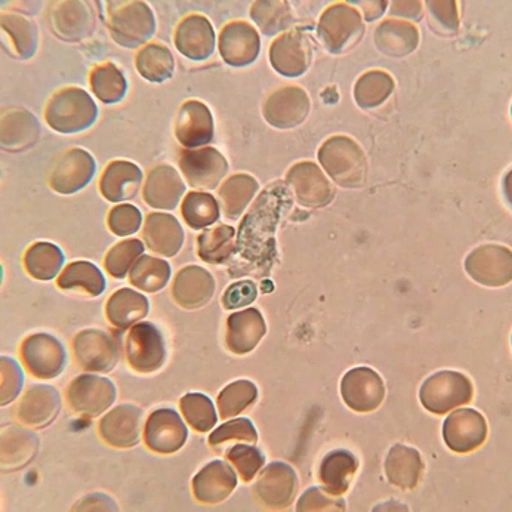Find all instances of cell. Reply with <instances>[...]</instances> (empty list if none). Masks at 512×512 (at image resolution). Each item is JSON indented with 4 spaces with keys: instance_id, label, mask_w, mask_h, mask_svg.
I'll list each match as a JSON object with an SVG mask.
<instances>
[{
    "instance_id": "obj_1",
    "label": "cell",
    "mask_w": 512,
    "mask_h": 512,
    "mask_svg": "<svg viewBox=\"0 0 512 512\" xmlns=\"http://www.w3.org/2000/svg\"><path fill=\"white\" fill-rule=\"evenodd\" d=\"M285 185L276 183L264 191L240 225L237 252L246 261L270 267L276 256V230L280 218L292 205Z\"/></svg>"
},
{
    "instance_id": "obj_2",
    "label": "cell",
    "mask_w": 512,
    "mask_h": 512,
    "mask_svg": "<svg viewBox=\"0 0 512 512\" xmlns=\"http://www.w3.org/2000/svg\"><path fill=\"white\" fill-rule=\"evenodd\" d=\"M97 119L98 106L82 88L61 89L46 104V123L60 134H79L94 126Z\"/></svg>"
},
{
    "instance_id": "obj_3",
    "label": "cell",
    "mask_w": 512,
    "mask_h": 512,
    "mask_svg": "<svg viewBox=\"0 0 512 512\" xmlns=\"http://www.w3.org/2000/svg\"><path fill=\"white\" fill-rule=\"evenodd\" d=\"M107 26L111 39L122 48L137 49L156 33V18L146 2L107 3Z\"/></svg>"
},
{
    "instance_id": "obj_4",
    "label": "cell",
    "mask_w": 512,
    "mask_h": 512,
    "mask_svg": "<svg viewBox=\"0 0 512 512\" xmlns=\"http://www.w3.org/2000/svg\"><path fill=\"white\" fill-rule=\"evenodd\" d=\"M319 162L329 177L341 187L357 188L365 183V151L350 137L336 135L325 141L319 150Z\"/></svg>"
},
{
    "instance_id": "obj_5",
    "label": "cell",
    "mask_w": 512,
    "mask_h": 512,
    "mask_svg": "<svg viewBox=\"0 0 512 512\" xmlns=\"http://www.w3.org/2000/svg\"><path fill=\"white\" fill-rule=\"evenodd\" d=\"M317 33L330 54L339 55L360 42L365 35V23L353 6L333 3L320 17Z\"/></svg>"
},
{
    "instance_id": "obj_6",
    "label": "cell",
    "mask_w": 512,
    "mask_h": 512,
    "mask_svg": "<svg viewBox=\"0 0 512 512\" xmlns=\"http://www.w3.org/2000/svg\"><path fill=\"white\" fill-rule=\"evenodd\" d=\"M471 397L473 384L470 379L462 373L449 370L430 376L419 391V399L425 409L437 415H443L470 402Z\"/></svg>"
},
{
    "instance_id": "obj_7",
    "label": "cell",
    "mask_w": 512,
    "mask_h": 512,
    "mask_svg": "<svg viewBox=\"0 0 512 512\" xmlns=\"http://www.w3.org/2000/svg\"><path fill=\"white\" fill-rule=\"evenodd\" d=\"M95 174L97 162L91 153L83 148H70L52 162L48 171V183L52 190L69 196L83 190L94 180Z\"/></svg>"
},
{
    "instance_id": "obj_8",
    "label": "cell",
    "mask_w": 512,
    "mask_h": 512,
    "mask_svg": "<svg viewBox=\"0 0 512 512\" xmlns=\"http://www.w3.org/2000/svg\"><path fill=\"white\" fill-rule=\"evenodd\" d=\"M116 385L109 378L80 375L67 390L70 409L82 418H97L116 402Z\"/></svg>"
},
{
    "instance_id": "obj_9",
    "label": "cell",
    "mask_w": 512,
    "mask_h": 512,
    "mask_svg": "<svg viewBox=\"0 0 512 512\" xmlns=\"http://www.w3.org/2000/svg\"><path fill=\"white\" fill-rule=\"evenodd\" d=\"M20 354L26 369L39 379L57 378L67 363L66 348L49 333H35L24 339Z\"/></svg>"
},
{
    "instance_id": "obj_10",
    "label": "cell",
    "mask_w": 512,
    "mask_h": 512,
    "mask_svg": "<svg viewBox=\"0 0 512 512\" xmlns=\"http://www.w3.org/2000/svg\"><path fill=\"white\" fill-rule=\"evenodd\" d=\"M129 366L138 373H153L166 359L162 332L150 322L137 323L129 330L125 344Z\"/></svg>"
},
{
    "instance_id": "obj_11",
    "label": "cell",
    "mask_w": 512,
    "mask_h": 512,
    "mask_svg": "<svg viewBox=\"0 0 512 512\" xmlns=\"http://www.w3.org/2000/svg\"><path fill=\"white\" fill-rule=\"evenodd\" d=\"M72 348L77 365L89 373H109L119 363L116 342L103 330H82L74 336Z\"/></svg>"
},
{
    "instance_id": "obj_12",
    "label": "cell",
    "mask_w": 512,
    "mask_h": 512,
    "mask_svg": "<svg viewBox=\"0 0 512 512\" xmlns=\"http://www.w3.org/2000/svg\"><path fill=\"white\" fill-rule=\"evenodd\" d=\"M310 113V97L299 86H283L265 100L262 107L265 122L276 129H292L301 125Z\"/></svg>"
},
{
    "instance_id": "obj_13",
    "label": "cell",
    "mask_w": 512,
    "mask_h": 512,
    "mask_svg": "<svg viewBox=\"0 0 512 512\" xmlns=\"http://www.w3.org/2000/svg\"><path fill=\"white\" fill-rule=\"evenodd\" d=\"M178 163L187 183L200 190H215L228 172L227 160L212 147L184 150Z\"/></svg>"
},
{
    "instance_id": "obj_14",
    "label": "cell",
    "mask_w": 512,
    "mask_h": 512,
    "mask_svg": "<svg viewBox=\"0 0 512 512\" xmlns=\"http://www.w3.org/2000/svg\"><path fill=\"white\" fill-rule=\"evenodd\" d=\"M286 181L293 188L299 205L305 208H325L335 197V188L314 162L293 165L286 175Z\"/></svg>"
},
{
    "instance_id": "obj_15",
    "label": "cell",
    "mask_w": 512,
    "mask_h": 512,
    "mask_svg": "<svg viewBox=\"0 0 512 512\" xmlns=\"http://www.w3.org/2000/svg\"><path fill=\"white\" fill-rule=\"evenodd\" d=\"M313 58L310 39L301 30H291L274 40L270 48L271 67L280 76L295 79L307 73Z\"/></svg>"
},
{
    "instance_id": "obj_16",
    "label": "cell",
    "mask_w": 512,
    "mask_h": 512,
    "mask_svg": "<svg viewBox=\"0 0 512 512\" xmlns=\"http://www.w3.org/2000/svg\"><path fill=\"white\" fill-rule=\"evenodd\" d=\"M511 251L502 246L486 245L468 255L465 270L477 283L498 288L511 283Z\"/></svg>"
},
{
    "instance_id": "obj_17",
    "label": "cell",
    "mask_w": 512,
    "mask_h": 512,
    "mask_svg": "<svg viewBox=\"0 0 512 512\" xmlns=\"http://www.w3.org/2000/svg\"><path fill=\"white\" fill-rule=\"evenodd\" d=\"M188 430L183 419L172 409H157L148 416L144 440L148 449L159 455H172L183 449Z\"/></svg>"
},
{
    "instance_id": "obj_18",
    "label": "cell",
    "mask_w": 512,
    "mask_h": 512,
    "mask_svg": "<svg viewBox=\"0 0 512 512\" xmlns=\"http://www.w3.org/2000/svg\"><path fill=\"white\" fill-rule=\"evenodd\" d=\"M144 415L134 404H120L101 419L98 430L101 439L117 449H131L140 443Z\"/></svg>"
},
{
    "instance_id": "obj_19",
    "label": "cell",
    "mask_w": 512,
    "mask_h": 512,
    "mask_svg": "<svg viewBox=\"0 0 512 512\" xmlns=\"http://www.w3.org/2000/svg\"><path fill=\"white\" fill-rule=\"evenodd\" d=\"M345 404L356 412H372L385 397L384 381L370 367H356L345 373L341 382Z\"/></svg>"
},
{
    "instance_id": "obj_20",
    "label": "cell",
    "mask_w": 512,
    "mask_h": 512,
    "mask_svg": "<svg viewBox=\"0 0 512 512\" xmlns=\"http://www.w3.org/2000/svg\"><path fill=\"white\" fill-rule=\"evenodd\" d=\"M261 51V39L254 26L245 21H233L221 30L220 54L231 67H248L255 63Z\"/></svg>"
},
{
    "instance_id": "obj_21",
    "label": "cell",
    "mask_w": 512,
    "mask_h": 512,
    "mask_svg": "<svg viewBox=\"0 0 512 512\" xmlns=\"http://www.w3.org/2000/svg\"><path fill=\"white\" fill-rule=\"evenodd\" d=\"M52 32L67 42H77L91 36L95 29V17L88 3L82 0L57 2L49 9Z\"/></svg>"
},
{
    "instance_id": "obj_22",
    "label": "cell",
    "mask_w": 512,
    "mask_h": 512,
    "mask_svg": "<svg viewBox=\"0 0 512 512\" xmlns=\"http://www.w3.org/2000/svg\"><path fill=\"white\" fill-rule=\"evenodd\" d=\"M443 437L453 452H473L486 440V419L474 409L456 410L444 421Z\"/></svg>"
},
{
    "instance_id": "obj_23",
    "label": "cell",
    "mask_w": 512,
    "mask_h": 512,
    "mask_svg": "<svg viewBox=\"0 0 512 512\" xmlns=\"http://www.w3.org/2000/svg\"><path fill=\"white\" fill-rule=\"evenodd\" d=\"M298 487L295 471L285 462H273L256 483V496L270 510H285L292 504Z\"/></svg>"
},
{
    "instance_id": "obj_24",
    "label": "cell",
    "mask_w": 512,
    "mask_h": 512,
    "mask_svg": "<svg viewBox=\"0 0 512 512\" xmlns=\"http://www.w3.org/2000/svg\"><path fill=\"white\" fill-rule=\"evenodd\" d=\"M60 410V393L51 385H35L21 397L15 416L26 427L42 430L57 419Z\"/></svg>"
},
{
    "instance_id": "obj_25",
    "label": "cell",
    "mask_w": 512,
    "mask_h": 512,
    "mask_svg": "<svg viewBox=\"0 0 512 512\" xmlns=\"http://www.w3.org/2000/svg\"><path fill=\"white\" fill-rule=\"evenodd\" d=\"M214 117L202 101L191 100L181 106L175 120V137L185 148H199L214 140Z\"/></svg>"
},
{
    "instance_id": "obj_26",
    "label": "cell",
    "mask_w": 512,
    "mask_h": 512,
    "mask_svg": "<svg viewBox=\"0 0 512 512\" xmlns=\"http://www.w3.org/2000/svg\"><path fill=\"white\" fill-rule=\"evenodd\" d=\"M174 42L178 51L188 60H208L215 51L214 27L203 15H188L178 24Z\"/></svg>"
},
{
    "instance_id": "obj_27",
    "label": "cell",
    "mask_w": 512,
    "mask_h": 512,
    "mask_svg": "<svg viewBox=\"0 0 512 512\" xmlns=\"http://www.w3.org/2000/svg\"><path fill=\"white\" fill-rule=\"evenodd\" d=\"M215 293L214 276L205 268L188 265L178 271L172 285L175 302L185 310L205 307Z\"/></svg>"
},
{
    "instance_id": "obj_28",
    "label": "cell",
    "mask_w": 512,
    "mask_h": 512,
    "mask_svg": "<svg viewBox=\"0 0 512 512\" xmlns=\"http://www.w3.org/2000/svg\"><path fill=\"white\" fill-rule=\"evenodd\" d=\"M185 193L183 178L172 166H154L148 172L143 188L144 202L150 208L172 211L177 208Z\"/></svg>"
},
{
    "instance_id": "obj_29",
    "label": "cell",
    "mask_w": 512,
    "mask_h": 512,
    "mask_svg": "<svg viewBox=\"0 0 512 512\" xmlns=\"http://www.w3.org/2000/svg\"><path fill=\"white\" fill-rule=\"evenodd\" d=\"M237 486V476L224 461H212L193 478V493L205 505L225 501Z\"/></svg>"
},
{
    "instance_id": "obj_30",
    "label": "cell",
    "mask_w": 512,
    "mask_h": 512,
    "mask_svg": "<svg viewBox=\"0 0 512 512\" xmlns=\"http://www.w3.org/2000/svg\"><path fill=\"white\" fill-rule=\"evenodd\" d=\"M265 333L267 325L261 311L246 308L228 317L225 342L234 354H248L255 350Z\"/></svg>"
},
{
    "instance_id": "obj_31",
    "label": "cell",
    "mask_w": 512,
    "mask_h": 512,
    "mask_svg": "<svg viewBox=\"0 0 512 512\" xmlns=\"http://www.w3.org/2000/svg\"><path fill=\"white\" fill-rule=\"evenodd\" d=\"M143 178V171L135 163L114 160L104 169L100 181L101 194L111 203L134 199L143 184Z\"/></svg>"
},
{
    "instance_id": "obj_32",
    "label": "cell",
    "mask_w": 512,
    "mask_h": 512,
    "mask_svg": "<svg viewBox=\"0 0 512 512\" xmlns=\"http://www.w3.org/2000/svg\"><path fill=\"white\" fill-rule=\"evenodd\" d=\"M143 239L151 252L160 256H175L184 245V230L180 221L169 214L156 212L144 222Z\"/></svg>"
},
{
    "instance_id": "obj_33",
    "label": "cell",
    "mask_w": 512,
    "mask_h": 512,
    "mask_svg": "<svg viewBox=\"0 0 512 512\" xmlns=\"http://www.w3.org/2000/svg\"><path fill=\"white\" fill-rule=\"evenodd\" d=\"M40 123L26 109L3 110L0 144L5 151H23L39 140Z\"/></svg>"
},
{
    "instance_id": "obj_34",
    "label": "cell",
    "mask_w": 512,
    "mask_h": 512,
    "mask_svg": "<svg viewBox=\"0 0 512 512\" xmlns=\"http://www.w3.org/2000/svg\"><path fill=\"white\" fill-rule=\"evenodd\" d=\"M2 46L11 57L18 60H29L35 57L39 45V33L36 24L17 14L3 12Z\"/></svg>"
},
{
    "instance_id": "obj_35",
    "label": "cell",
    "mask_w": 512,
    "mask_h": 512,
    "mask_svg": "<svg viewBox=\"0 0 512 512\" xmlns=\"http://www.w3.org/2000/svg\"><path fill=\"white\" fill-rule=\"evenodd\" d=\"M376 48L384 55L403 58L412 54L419 43V32L412 23L403 20H387L376 29Z\"/></svg>"
},
{
    "instance_id": "obj_36",
    "label": "cell",
    "mask_w": 512,
    "mask_h": 512,
    "mask_svg": "<svg viewBox=\"0 0 512 512\" xmlns=\"http://www.w3.org/2000/svg\"><path fill=\"white\" fill-rule=\"evenodd\" d=\"M150 313V302L143 293L123 288L110 296L106 316L114 328L128 329L137 325Z\"/></svg>"
},
{
    "instance_id": "obj_37",
    "label": "cell",
    "mask_w": 512,
    "mask_h": 512,
    "mask_svg": "<svg viewBox=\"0 0 512 512\" xmlns=\"http://www.w3.org/2000/svg\"><path fill=\"white\" fill-rule=\"evenodd\" d=\"M359 470V461L348 450H333L323 458L319 468V478L326 492L341 496L347 492L351 480Z\"/></svg>"
},
{
    "instance_id": "obj_38",
    "label": "cell",
    "mask_w": 512,
    "mask_h": 512,
    "mask_svg": "<svg viewBox=\"0 0 512 512\" xmlns=\"http://www.w3.org/2000/svg\"><path fill=\"white\" fill-rule=\"evenodd\" d=\"M2 471H17L35 459L39 441L35 434L20 427H8L2 431Z\"/></svg>"
},
{
    "instance_id": "obj_39",
    "label": "cell",
    "mask_w": 512,
    "mask_h": 512,
    "mask_svg": "<svg viewBox=\"0 0 512 512\" xmlns=\"http://www.w3.org/2000/svg\"><path fill=\"white\" fill-rule=\"evenodd\" d=\"M422 470H424V464L418 450L396 444L388 452L385 473L394 486L402 487L404 490L415 489Z\"/></svg>"
},
{
    "instance_id": "obj_40",
    "label": "cell",
    "mask_w": 512,
    "mask_h": 512,
    "mask_svg": "<svg viewBox=\"0 0 512 512\" xmlns=\"http://www.w3.org/2000/svg\"><path fill=\"white\" fill-rule=\"evenodd\" d=\"M57 285L63 291H79L91 298L103 295L107 288L103 271L88 261H76L67 265L58 277Z\"/></svg>"
},
{
    "instance_id": "obj_41",
    "label": "cell",
    "mask_w": 512,
    "mask_h": 512,
    "mask_svg": "<svg viewBox=\"0 0 512 512\" xmlns=\"http://www.w3.org/2000/svg\"><path fill=\"white\" fill-rule=\"evenodd\" d=\"M64 259L63 251L54 243L37 242L24 254V268L33 279L49 282L60 274Z\"/></svg>"
},
{
    "instance_id": "obj_42",
    "label": "cell",
    "mask_w": 512,
    "mask_h": 512,
    "mask_svg": "<svg viewBox=\"0 0 512 512\" xmlns=\"http://www.w3.org/2000/svg\"><path fill=\"white\" fill-rule=\"evenodd\" d=\"M135 67L148 82H166L175 72L174 55L162 43H147L138 51Z\"/></svg>"
},
{
    "instance_id": "obj_43",
    "label": "cell",
    "mask_w": 512,
    "mask_h": 512,
    "mask_svg": "<svg viewBox=\"0 0 512 512\" xmlns=\"http://www.w3.org/2000/svg\"><path fill=\"white\" fill-rule=\"evenodd\" d=\"M259 184L248 174H236L228 178L220 188L221 206L225 217L237 220L254 199Z\"/></svg>"
},
{
    "instance_id": "obj_44",
    "label": "cell",
    "mask_w": 512,
    "mask_h": 512,
    "mask_svg": "<svg viewBox=\"0 0 512 512\" xmlns=\"http://www.w3.org/2000/svg\"><path fill=\"white\" fill-rule=\"evenodd\" d=\"M236 236L230 225L203 231L197 239V254L208 264H224L236 252Z\"/></svg>"
},
{
    "instance_id": "obj_45",
    "label": "cell",
    "mask_w": 512,
    "mask_h": 512,
    "mask_svg": "<svg viewBox=\"0 0 512 512\" xmlns=\"http://www.w3.org/2000/svg\"><path fill=\"white\" fill-rule=\"evenodd\" d=\"M92 92L104 104H117L128 94V80L122 70L113 63L94 67L89 74Z\"/></svg>"
},
{
    "instance_id": "obj_46",
    "label": "cell",
    "mask_w": 512,
    "mask_h": 512,
    "mask_svg": "<svg viewBox=\"0 0 512 512\" xmlns=\"http://www.w3.org/2000/svg\"><path fill=\"white\" fill-rule=\"evenodd\" d=\"M171 280V265L162 258L143 255L129 271V282L140 291L156 293Z\"/></svg>"
},
{
    "instance_id": "obj_47",
    "label": "cell",
    "mask_w": 512,
    "mask_h": 512,
    "mask_svg": "<svg viewBox=\"0 0 512 512\" xmlns=\"http://www.w3.org/2000/svg\"><path fill=\"white\" fill-rule=\"evenodd\" d=\"M251 17L265 36L279 35L293 23L291 5L285 0H259L252 3Z\"/></svg>"
},
{
    "instance_id": "obj_48",
    "label": "cell",
    "mask_w": 512,
    "mask_h": 512,
    "mask_svg": "<svg viewBox=\"0 0 512 512\" xmlns=\"http://www.w3.org/2000/svg\"><path fill=\"white\" fill-rule=\"evenodd\" d=\"M394 79L381 70H370L357 80L354 98L362 109L381 106L394 91Z\"/></svg>"
},
{
    "instance_id": "obj_49",
    "label": "cell",
    "mask_w": 512,
    "mask_h": 512,
    "mask_svg": "<svg viewBox=\"0 0 512 512\" xmlns=\"http://www.w3.org/2000/svg\"><path fill=\"white\" fill-rule=\"evenodd\" d=\"M220 205L212 194L191 191L183 202V217L188 227L202 230L220 220Z\"/></svg>"
},
{
    "instance_id": "obj_50",
    "label": "cell",
    "mask_w": 512,
    "mask_h": 512,
    "mask_svg": "<svg viewBox=\"0 0 512 512\" xmlns=\"http://www.w3.org/2000/svg\"><path fill=\"white\" fill-rule=\"evenodd\" d=\"M258 399V388L254 382L240 379L227 385L218 396V409L222 419L233 418L248 409Z\"/></svg>"
},
{
    "instance_id": "obj_51",
    "label": "cell",
    "mask_w": 512,
    "mask_h": 512,
    "mask_svg": "<svg viewBox=\"0 0 512 512\" xmlns=\"http://www.w3.org/2000/svg\"><path fill=\"white\" fill-rule=\"evenodd\" d=\"M180 406L185 421L199 433H208L217 425V410H215L212 400L205 394H185L181 399Z\"/></svg>"
},
{
    "instance_id": "obj_52",
    "label": "cell",
    "mask_w": 512,
    "mask_h": 512,
    "mask_svg": "<svg viewBox=\"0 0 512 512\" xmlns=\"http://www.w3.org/2000/svg\"><path fill=\"white\" fill-rule=\"evenodd\" d=\"M144 243L138 239H129L117 243L110 249L104 259V267L114 279H125L126 274L132 270L135 262L144 255Z\"/></svg>"
},
{
    "instance_id": "obj_53",
    "label": "cell",
    "mask_w": 512,
    "mask_h": 512,
    "mask_svg": "<svg viewBox=\"0 0 512 512\" xmlns=\"http://www.w3.org/2000/svg\"><path fill=\"white\" fill-rule=\"evenodd\" d=\"M227 459L246 483L254 480L256 474L265 464V456L262 455L261 450L254 446H246V444H236L231 447L227 452Z\"/></svg>"
},
{
    "instance_id": "obj_54",
    "label": "cell",
    "mask_w": 512,
    "mask_h": 512,
    "mask_svg": "<svg viewBox=\"0 0 512 512\" xmlns=\"http://www.w3.org/2000/svg\"><path fill=\"white\" fill-rule=\"evenodd\" d=\"M24 373L11 357L0 360V403L2 406L14 402L23 390Z\"/></svg>"
},
{
    "instance_id": "obj_55",
    "label": "cell",
    "mask_w": 512,
    "mask_h": 512,
    "mask_svg": "<svg viewBox=\"0 0 512 512\" xmlns=\"http://www.w3.org/2000/svg\"><path fill=\"white\" fill-rule=\"evenodd\" d=\"M231 440H242L252 444L258 441V433H256V428L251 419L240 418L225 422L211 434L209 444L217 447Z\"/></svg>"
},
{
    "instance_id": "obj_56",
    "label": "cell",
    "mask_w": 512,
    "mask_h": 512,
    "mask_svg": "<svg viewBox=\"0 0 512 512\" xmlns=\"http://www.w3.org/2000/svg\"><path fill=\"white\" fill-rule=\"evenodd\" d=\"M107 224L111 233L119 237L132 236L140 231L143 225V214L134 205H119L111 209Z\"/></svg>"
},
{
    "instance_id": "obj_57",
    "label": "cell",
    "mask_w": 512,
    "mask_h": 512,
    "mask_svg": "<svg viewBox=\"0 0 512 512\" xmlns=\"http://www.w3.org/2000/svg\"><path fill=\"white\" fill-rule=\"evenodd\" d=\"M296 510L302 511H344L345 502L339 496L330 495L325 489L311 487L299 498Z\"/></svg>"
},
{
    "instance_id": "obj_58",
    "label": "cell",
    "mask_w": 512,
    "mask_h": 512,
    "mask_svg": "<svg viewBox=\"0 0 512 512\" xmlns=\"http://www.w3.org/2000/svg\"><path fill=\"white\" fill-rule=\"evenodd\" d=\"M434 27L447 35H455L459 30L458 3L452 0L446 2H427Z\"/></svg>"
},
{
    "instance_id": "obj_59",
    "label": "cell",
    "mask_w": 512,
    "mask_h": 512,
    "mask_svg": "<svg viewBox=\"0 0 512 512\" xmlns=\"http://www.w3.org/2000/svg\"><path fill=\"white\" fill-rule=\"evenodd\" d=\"M258 296V288L252 280L233 283L222 296L225 310H237L252 304Z\"/></svg>"
},
{
    "instance_id": "obj_60",
    "label": "cell",
    "mask_w": 512,
    "mask_h": 512,
    "mask_svg": "<svg viewBox=\"0 0 512 512\" xmlns=\"http://www.w3.org/2000/svg\"><path fill=\"white\" fill-rule=\"evenodd\" d=\"M74 511H116V502L103 493H95V495L86 496L79 502Z\"/></svg>"
},
{
    "instance_id": "obj_61",
    "label": "cell",
    "mask_w": 512,
    "mask_h": 512,
    "mask_svg": "<svg viewBox=\"0 0 512 512\" xmlns=\"http://www.w3.org/2000/svg\"><path fill=\"white\" fill-rule=\"evenodd\" d=\"M422 2H393L390 14L393 17L407 18V20L421 21L424 15Z\"/></svg>"
},
{
    "instance_id": "obj_62",
    "label": "cell",
    "mask_w": 512,
    "mask_h": 512,
    "mask_svg": "<svg viewBox=\"0 0 512 512\" xmlns=\"http://www.w3.org/2000/svg\"><path fill=\"white\" fill-rule=\"evenodd\" d=\"M363 6V15H365L366 21H375L384 14L387 9L388 2H363L360 3Z\"/></svg>"
}]
</instances>
